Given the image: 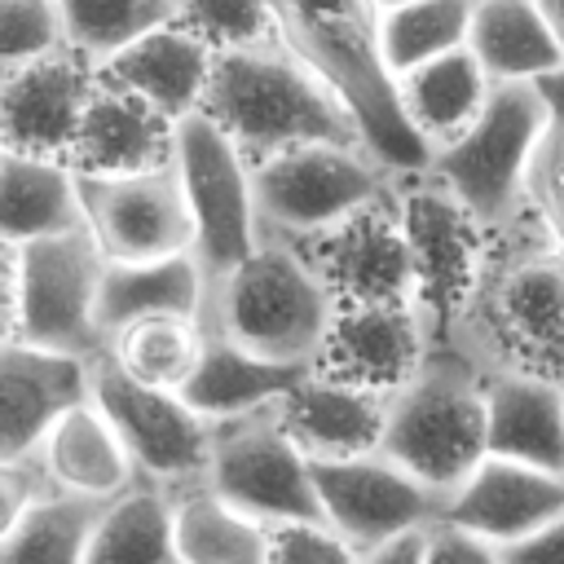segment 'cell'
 <instances>
[{
  "instance_id": "cell-12",
  "label": "cell",
  "mask_w": 564,
  "mask_h": 564,
  "mask_svg": "<svg viewBox=\"0 0 564 564\" xmlns=\"http://www.w3.org/2000/svg\"><path fill=\"white\" fill-rule=\"evenodd\" d=\"M207 485L264 524L322 516L313 458L291 441L278 405L212 423Z\"/></svg>"
},
{
  "instance_id": "cell-38",
  "label": "cell",
  "mask_w": 564,
  "mask_h": 564,
  "mask_svg": "<svg viewBox=\"0 0 564 564\" xmlns=\"http://www.w3.org/2000/svg\"><path fill=\"white\" fill-rule=\"evenodd\" d=\"M66 40V18L57 0H0V62L4 70L26 66Z\"/></svg>"
},
{
  "instance_id": "cell-29",
  "label": "cell",
  "mask_w": 564,
  "mask_h": 564,
  "mask_svg": "<svg viewBox=\"0 0 564 564\" xmlns=\"http://www.w3.org/2000/svg\"><path fill=\"white\" fill-rule=\"evenodd\" d=\"M467 48L480 57L494 84L542 79L564 66V44L542 0H476Z\"/></svg>"
},
{
  "instance_id": "cell-44",
  "label": "cell",
  "mask_w": 564,
  "mask_h": 564,
  "mask_svg": "<svg viewBox=\"0 0 564 564\" xmlns=\"http://www.w3.org/2000/svg\"><path fill=\"white\" fill-rule=\"evenodd\" d=\"M392 4H405V0H379V9H392Z\"/></svg>"
},
{
  "instance_id": "cell-15",
  "label": "cell",
  "mask_w": 564,
  "mask_h": 564,
  "mask_svg": "<svg viewBox=\"0 0 564 564\" xmlns=\"http://www.w3.org/2000/svg\"><path fill=\"white\" fill-rule=\"evenodd\" d=\"M79 189L88 229L101 242L106 260H159L194 251V212L176 159L128 176L79 172Z\"/></svg>"
},
{
  "instance_id": "cell-10",
  "label": "cell",
  "mask_w": 564,
  "mask_h": 564,
  "mask_svg": "<svg viewBox=\"0 0 564 564\" xmlns=\"http://www.w3.org/2000/svg\"><path fill=\"white\" fill-rule=\"evenodd\" d=\"M397 203H401L405 238L414 251V300L427 317L432 348H445L458 313L467 308L480 282L489 229L427 172L401 176Z\"/></svg>"
},
{
  "instance_id": "cell-23",
  "label": "cell",
  "mask_w": 564,
  "mask_h": 564,
  "mask_svg": "<svg viewBox=\"0 0 564 564\" xmlns=\"http://www.w3.org/2000/svg\"><path fill=\"white\" fill-rule=\"evenodd\" d=\"M308 370H313V361L264 357V352H251L247 344L229 339L225 330L207 326L203 357H198L189 383L181 388V397L203 419L220 423V419H234V414H251V410L278 405L295 383H304Z\"/></svg>"
},
{
  "instance_id": "cell-43",
  "label": "cell",
  "mask_w": 564,
  "mask_h": 564,
  "mask_svg": "<svg viewBox=\"0 0 564 564\" xmlns=\"http://www.w3.org/2000/svg\"><path fill=\"white\" fill-rule=\"evenodd\" d=\"M542 9H546L551 26H555V35H560V44H564V0H542Z\"/></svg>"
},
{
  "instance_id": "cell-21",
  "label": "cell",
  "mask_w": 564,
  "mask_h": 564,
  "mask_svg": "<svg viewBox=\"0 0 564 564\" xmlns=\"http://www.w3.org/2000/svg\"><path fill=\"white\" fill-rule=\"evenodd\" d=\"M172 159H176V123L101 70L79 123L70 167L84 176H128V172L163 167Z\"/></svg>"
},
{
  "instance_id": "cell-16",
  "label": "cell",
  "mask_w": 564,
  "mask_h": 564,
  "mask_svg": "<svg viewBox=\"0 0 564 564\" xmlns=\"http://www.w3.org/2000/svg\"><path fill=\"white\" fill-rule=\"evenodd\" d=\"M97 79L101 66L84 57L75 44H62L26 66L4 70V88H0L4 150L70 163Z\"/></svg>"
},
{
  "instance_id": "cell-26",
  "label": "cell",
  "mask_w": 564,
  "mask_h": 564,
  "mask_svg": "<svg viewBox=\"0 0 564 564\" xmlns=\"http://www.w3.org/2000/svg\"><path fill=\"white\" fill-rule=\"evenodd\" d=\"M35 458L57 489L101 498V502H110L132 480H141L128 445L119 441L115 423L106 419V410L97 401H84L70 414H62L53 423V432L44 436V445L35 449Z\"/></svg>"
},
{
  "instance_id": "cell-27",
  "label": "cell",
  "mask_w": 564,
  "mask_h": 564,
  "mask_svg": "<svg viewBox=\"0 0 564 564\" xmlns=\"http://www.w3.org/2000/svg\"><path fill=\"white\" fill-rule=\"evenodd\" d=\"M207 291H212V282L194 251H176V256H159V260H106V273H101L106 348L137 317H154V313L203 317Z\"/></svg>"
},
{
  "instance_id": "cell-14",
  "label": "cell",
  "mask_w": 564,
  "mask_h": 564,
  "mask_svg": "<svg viewBox=\"0 0 564 564\" xmlns=\"http://www.w3.org/2000/svg\"><path fill=\"white\" fill-rule=\"evenodd\" d=\"M313 480L322 520L335 524L357 551L405 538L445 511V494L423 485L383 449L352 458H313Z\"/></svg>"
},
{
  "instance_id": "cell-7",
  "label": "cell",
  "mask_w": 564,
  "mask_h": 564,
  "mask_svg": "<svg viewBox=\"0 0 564 564\" xmlns=\"http://www.w3.org/2000/svg\"><path fill=\"white\" fill-rule=\"evenodd\" d=\"M101 273H106V251L93 238V229L35 238V242H4V300H9L4 339L101 357L106 352Z\"/></svg>"
},
{
  "instance_id": "cell-40",
  "label": "cell",
  "mask_w": 564,
  "mask_h": 564,
  "mask_svg": "<svg viewBox=\"0 0 564 564\" xmlns=\"http://www.w3.org/2000/svg\"><path fill=\"white\" fill-rule=\"evenodd\" d=\"M419 564H507L502 546L449 516H436L419 529Z\"/></svg>"
},
{
  "instance_id": "cell-30",
  "label": "cell",
  "mask_w": 564,
  "mask_h": 564,
  "mask_svg": "<svg viewBox=\"0 0 564 564\" xmlns=\"http://www.w3.org/2000/svg\"><path fill=\"white\" fill-rule=\"evenodd\" d=\"M181 564H269V524L207 480L172 494Z\"/></svg>"
},
{
  "instance_id": "cell-3",
  "label": "cell",
  "mask_w": 564,
  "mask_h": 564,
  "mask_svg": "<svg viewBox=\"0 0 564 564\" xmlns=\"http://www.w3.org/2000/svg\"><path fill=\"white\" fill-rule=\"evenodd\" d=\"M278 35L313 62L335 93L348 101L366 150L392 172H427L432 145L419 137L401 106L397 75L383 57V9L379 0H273Z\"/></svg>"
},
{
  "instance_id": "cell-1",
  "label": "cell",
  "mask_w": 564,
  "mask_h": 564,
  "mask_svg": "<svg viewBox=\"0 0 564 564\" xmlns=\"http://www.w3.org/2000/svg\"><path fill=\"white\" fill-rule=\"evenodd\" d=\"M445 348L480 370H524L564 383V247L524 207L489 229V251Z\"/></svg>"
},
{
  "instance_id": "cell-33",
  "label": "cell",
  "mask_w": 564,
  "mask_h": 564,
  "mask_svg": "<svg viewBox=\"0 0 564 564\" xmlns=\"http://www.w3.org/2000/svg\"><path fill=\"white\" fill-rule=\"evenodd\" d=\"M203 339H207V322L189 317V313H154V317H137L128 322L115 339H110V357L141 383L154 388H185L198 357H203Z\"/></svg>"
},
{
  "instance_id": "cell-22",
  "label": "cell",
  "mask_w": 564,
  "mask_h": 564,
  "mask_svg": "<svg viewBox=\"0 0 564 564\" xmlns=\"http://www.w3.org/2000/svg\"><path fill=\"white\" fill-rule=\"evenodd\" d=\"M212 66H216V48L198 31H189L181 18H172V22L137 35L101 70L115 84H123L128 93L145 97L172 123H181L185 115L203 110V97H207V84H212Z\"/></svg>"
},
{
  "instance_id": "cell-42",
  "label": "cell",
  "mask_w": 564,
  "mask_h": 564,
  "mask_svg": "<svg viewBox=\"0 0 564 564\" xmlns=\"http://www.w3.org/2000/svg\"><path fill=\"white\" fill-rule=\"evenodd\" d=\"M366 564H419V529L405 538H392L375 551H366Z\"/></svg>"
},
{
  "instance_id": "cell-39",
  "label": "cell",
  "mask_w": 564,
  "mask_h": 564,
  "mask_svg": "<svg viewBox=\"0 0 564 564\" xmlns=\"http://www.w3.org/2000/svg\"><path fill=\"white\" fill-rule=\"evenodd\" d=\"M269 564H366L335 524L317 520H278L269 524Z\"/></svg>"
},
{
  "instance_id": "cell-31",
  "label": "cell",
  "mask_w": 564,
  "mask_h": 564,
  "mask_svg": "<svg viewBox=\"0 0 564 564\" xmlns=\"http://www.w3.org/2000/svg\"><path fill=\"white\" fill-rule=\"evenodd\" d=\"M84 564H181L172 489L132 480L123 494H115L97 516Z\"/></svg>"
},
{
  "instance_id": "cell-34",
  "label": "cell",
  "mask_w": 564,
  "mask_h": 564,
  "mask_svg": "<svg viewBox=\"0 0 564 564\" xmlns=\"http://www.w3.org/2000/svg\"><path fill=\"white\" fill-rule=\"evenodd\" d=\"M476 0H405L383 9V57L401 79L405 70L467 44Z\"/></svg>"
},
{
  "instance_id": "cell-6",
  "label": "cell",
  "mask_w": 564,
  "mask_h": 564,
  "mask_svg": "<svg viewBox=\"0 0 564 564\" xmlns=\"http://www.w3.org/2000/svg\"><path fill=\"white\" fill-rule=\"evenodd\" d=\"M546 123L551 110L538 79L494 84L476 123L432 154L427 176L441 181L485 229H502L529 207V176Z\"/></svg>"
},
{
  "instance_id": "cell-2",
  "label": "cell",
  "mask_w": 564,
  "mask_h": 564,
  "mask_svg": "<svg viewBox=\"0 0 564 564\" xmlns=\"http://www.w3.org/2000/svg\"><path fill=\"white\" fill-rule=\"evenodd\" d=\"M203 110L234 137L251 167L308 141L366 145L335 84L282 35L216 48Z\"/></svg>"
},
{
  "instance_id": "cell-20",
  "label": "cell",
  "mask_w": 564,
  "mask_h": 564,
  "mask_svg": "<svg viewBox=\"0 0 564 564\" xmlns=\"http://www.w3.org/2000/svg\"><path fill=\"white\" fill-rule=\"evenodd\" d=\"M441 516L494 538L498 546H511V542L529 538L533 529L551 524L555 516H564V471L489 454L445 498Z\"/></svg>"
},
{
  "instance_id": "cell-17",
  "label": "cell",
  "mask_w": 564,
  "mask_h": 564,
  "mask_svg": "<svg viewBox=\"0 0 564 564\" xmlns=\"http://www.w3.org/2000/svg\"><path fill=\"white\" fill-rule=\"evenodd\" d=\"M432 357V330L419 304H344L322 339L317 370L375 388L401 392Z\"/></svg>"
},
{
  "instance_id": "cell-4",
  "label": "cell",
  "mask_w": 564,
  "mask_h": 564,
  "mask_svg": "<svg viewBox=\"0 0 564 564\" xmlns=\"http://www.w3.org/2000/svg\"><path fill=\"white\" fill-rule=\"evenodd\" d=\"M335 308L339 304L308 256L282 234H260L256 251L220 282H212L203 322L247 344L251 352L317 361Z\"/></svg>"
},
{
  "instance_id": "cell-8",
  "label": "cell",
  "mask_w": 564,
  "mask_h": 564,
  "mask_svg": "<svg viewBox=\"0 0 564 564\" xmlns=\"http://www.w3.org/2000/svg\"><path fill=\"white\" fill-rule=\"evenodd\" d=\"M256 176V212L260 234L308 238L317 229L339 225L357 207L392 194L401 176H392L366 145L308 141L282 150L251 167Z\"/></svg>"
},
{
  "instance_id": "cell-24",
  "label": "cell",
  "mask_w": 564,
  "mask_h": 564,
  "mask_svg": "<svg viewBox=\"0 0 564 564\" xmlns=\"http://www.w3.org/2000/svg\"><path fill=\"white\" fill-rule=\"evenodd\" d=\"M489 454L564 471V383L524 370H485Z\"/></svg>"
},
{
  "instance_id": "cell-37",
  "label": "cell",
  "mask_w": 564,
  "mask_h": 564,
  "mask_svg": "<svg viewBox=\"0 0 564 564\" xmlns=\"http://www.w3.org/2000/svg\"><path fill=\"white\" fill-rule=\"evenodd\" d=\"M176 18L189 31H198L212 48H234L278 35L273 0H176Z\"/></svg>"
},
{
  "instance_id": "cell-35",
  "label": "cell",
  "mask_w": 564,
  "mask_h": 564,
  "mask_svg": "<svg viewBox=\"0 0 564 564\" xmlns=\"http://www.w3.org/2000/svg\"><path fill=\"white\" fill-rule=\"evenodd\" d=\"M66 18V40L106 66L137 35L176 18V0H57Z\"/></svg>"
},
{
  "instance_id": "cell-18",
  "label": "cell",
  "mask_w": 564,
  "mask_h": 564,
  "mask_svg": "<svg viewBox=\"0 0 564 564\" xmlns=\"http://www.w3.org/2000/svg\"><path fill=\"white\" fill-rule=\"evenodd\" d=\"M93 366L97 357L4 339L0 352V463L31 458L53 423L75 405L93 401Z\"/></svg>"
},
{
  "instance_id": "cell-32",
  "label": "cell",
  "mask_w": 564,
  "mask_h": 564,
  "mask_svg": "<svg viewBox=\"0 0 564 564\" xmlns=\"http://www.w3.org/2000/svg\"><path fill=\"white\" fill-rule=\"evenodd\" d=\"M101 507V498L48 489L0 529V564H84Z\"/></svg>"
},
{
  "instance_id": "cell-5",
  "label": "cell",
  "mask_w": 564,
  "mask_h": 564,
  "mask_svg": "<svg viewBox=\"0 0 564 564\" xmlns=\"http://www.w3.org/2000/svg\"><path fill=\"white\" fill-rule=\"evenodd\" d=\"M383 454L449 498L489 458L485 370L458 348H432L427 366L392 392Z\"/></svg>"
},
{
  "instance_id": "cell-28",
  "label": "cell",
  "mask_w": 564,
  "mask_h": 564,
  "mask_svg": "<svg viewBox=\"0 0 564 564\" xmlns=\"http://www.w3.org/2000/svg\"><path fill=\"white\" fill-rule=\"evenodd\" d=\"M397 88H401V106H405L410 123L419 128V137L432 150H441L476 123V115L485 110V101L494 93V79L480 66V57L463 44L454 53H441V57L405 70L397 79Z\"/></svg>"
},
{
  "instance_id": "cell-19",
  "label": "cell",
  "mask_w": 564,
  "mask_h": 564,
  "mask_svg": "<svg viewBox=\"0 0 564 564\" xmlns=\"http://www.w3.org/2000/svg\"><path fill=\"white\" fill-rule=\"evenodd\" d=\"M278 414H282V427L291 432V441L308 458H352V454L383 449L392 397L348 383V379H335L313 366L304 375V383H295L278 401Z\"/></svg>"
},
{
  "instance_id": "cell-25",
  "label": "cell",
  "mask_w": 564,
  "mask_h": 564,
  "mask_svg": "<svg viewBox=\"0 0 564 564\" xmlns=\"http://www.w3.org/2000/svg\"><path fill=\"white\" fill-rule=\"evenodd\" d=\"M88 229L79 172L66 159L0 154V234L4 242H35Z\"/></svg>"
},
{
  "instance_id": "cell-9",
  "label": "cell",
  "mask_w": 564,
  "mask_h": 564,
  "mask_svg": "<svg viewBox=\"0 0 564 564\" xmlns=\"http://www.w3.org/2000/svg\"><path fill=\"white\" fill-rule=\"evenodd\" d=\"M176 167L194 212V256L207 282H220L260 242L251 163L207 110H194L176 123Z\"/></svg>"
},
{
  "instance_id": "cell-11",
  "label": "cell",
  "mask_w": 564,
  "mask_h": 564,
  "mask_svg": "<svg viewBox=\"0 0 564 564\" xmlns=\"http://www.w3.org/2000/svg\"><path fill=\"white\" fill-rule=\"evenodd\" d=\"M93 401L115 423L141 480H154L172 494L207 480L212 419H203L176 388L141 383L110 352H101L93 366Z\"/></svg>"
},
{
  "instance_id": "cell-36",
  "label": "cell",
  "mask_w": 564,
  "mask_h": 564,
  "mask_svg": "<svg viewBox=\"0 0 564 564\" xmlns=\"http://www.w3.org/2000/svg\"><path fill=\"white\" fill-rule=\"evenodd\" d=\"M551 123L542 137V150L533 159V176H529V207L546 220V229L555 234V242L564 247V66L538 79Z\"/></svg>"
},
{
  "instance_id": "cell-13",
  "label": "cell",
  "mask_w": 564,
  "mask_h": 564,
  "mask_svg": "<svg viewBox=\"0 0 564 564\" xmlns=\"http://www.w3.org/2000/svg\"><path fill=\"white\" fill-rule=\"evenodd\" d=\"M330 286L335 304H419L414 300V251L405 238L397 185L392 194L357 207L330 229L291 238Z\"/></svg>"
},
{
  "instance_id": "cell-41",
  "label": "cell",
  "mask_w": 564,
  "mask_h": 564,
  "mask_svg": "<svg viewBox=\"0 0 564 564\" xmlns=\"http://www.w3.org/2000/svg\"><path fill=\"white\" fill-rule=\"evenodd\" d=\"M507 564H564V516H555L551 524L533 529L529 538L502 546Z\"/></svg>"
}]
</instances>
